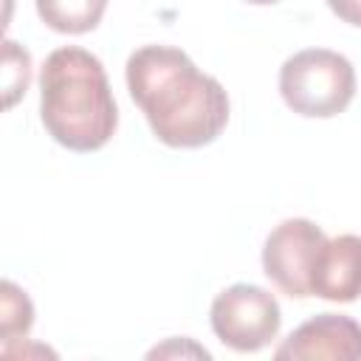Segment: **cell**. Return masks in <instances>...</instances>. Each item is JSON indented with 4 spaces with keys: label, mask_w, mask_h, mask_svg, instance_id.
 Wrapping results in <instances>:
<instances>
[{
    "label": "cell",
    "mask_w": 361,
    "mask_h": 361,
    "mask_svg": "<svg viewBox=\"0 0 361 361\" xmlns=\"http://www.w3.org/2000/svg\"><path fill=\"white\" fill-rule=\"evenodd\" d=\"M127 90L152 135L178 149L212 144L228 124L223 85L172 45H144L127 59Z\"/></svg>",
    "instance_id": "cell-1"
},
{
    "label": "cell",
    "mask_w": 361,
    "mask_h": 361,
    "mask_svg": "<svg viewBox=\"0 0 361 361\" xmlns=\"http://www.w3.org/2000/svg\"><path fill=\"white\" fill-rule=\"evenodd\" d=\"M39 118L48 135L73 152L102 149L113 138L118 110L99 56L79 45H65L45 56Z\"/></svg>",
    "instance_id": "cell-2"
},
{
    "label": "cell",
    "mask_w": 361,
    "mask_h": 361,
    "mask_svg": "<svg viewBox=\"0 0 361 361\" xmlns=\"http://www.w3.org/2000/svg\"><path fill=\"white\" fill-rule=\"evenodd\" d=\"M282 102L305 118H333L355 96V71L347 56L327 48H305L279 68Z\"/></svg>",
    "instance_id": "cell-3"
},
{
    "label": "cell",
    "mask_w": 361,
    "mask_h": 361,
    "mask_svg": "<svg viewBox=\"0 0 361 361\" xmlns=\"http://www.w3.org/2000/svg\"><path fill=\"white\" fill-rule=\"evenodd\" d=\"M212 330L214 336L237 350V353H257L268 347L282 324L279 302L259 285L237 282L217 293L212 302Z\"/></svg>",
    "instance_id": "cell-4"
},
{
    "label": "cell",
    "mask_w": 361,
    "mask_h": 361,
    "mask_svg": "<svg viewBox=\"0 0 361 361\" xmlns=\"http://www.w3.org/2000/svg\"><path fill=\"white\" fill-rule=\"evenodd\" d=\"M324 231L305 217L282 220L262 245L265 276L290 299H305L310 293V271L319 248L324 245Z\"/></svg>",
    "instance_id": "cell-5"
},
{
    "label": "cell",
    "mask_w": 361,
    "mask_h": 361,
    "mask_svg": "<svg viewBox=\"0 0 361 361\" xmlns=\"http://www.w3.org/2000/svg\"><path fill=\"white\" fill-rule=\"evenodd\" d=\"M279 361L330 358V361H361V324L341 313H319L299 324L276 350Z\"/></svg>",
    "instance_id": "cell-6"
},
{
    "label": "cell",
    "mask_w": 361,
    "mask_h": 361,
    "mask_svg": "<svg viewBox=\"0 0 361 361\" xmlns=\"http://www.w3.org/2000/svg\"><path fill=\"white\" fill-rule=\"evenodd\" d=\"M310 293L327 302H355L361 296V237L338 234L324 240L310 271Z\"/></svg>",
    "instance_id": "cell-7"
},
{
    "label": "cell",
    "mask_w": 361,
    "mask_h": 361,
    "mask_svg": "<svg viewBox=\"0 0 361 361\" xmlns=\"http://www.w3.org/2000/svg\"><path fill=\"white\" fill-rule=\"evenodd\" d=\"M39 20L59 34L93 31L107 8V0H34Z\"/></svg>",
    "instance_id": "cell-8"
},
{
    "label": "cell",
    "mask_w": 361,
    "mask_h": 361,
    "mask_svg": "<svg viewBox=\"0 0 361 361\" xmlns=\"http://www.w3.org/2000/svg\"><path fill=\"white\" fill-rule=\"evenodd\" d=\"M3 299H0V336L3 344L8 347V341L25 338L31 324H34V305L25 296L23 288H17L14 282H3Z\"/></svg>",
    "instance_id": "cell-9"
},
{
    "label": "cell",
    "mask_w": 361,
    "mask_h": 361,
    "mask_svg": "<svg viewBox=\"0 0 361 361\" xmlns=\"http://www.w3.org/2000/svg\"><path fill=\"white\" fill-rule=\"evenodd\" d=\"M31 82V56L17 42H3V87H6V107H11Z\"/></svg>",
    "instance_id": "cell-10"
},
{
    "label": "cell",
    "mask_w": 361,
    "mask_h": 361,
    "mask_svg": "<svg viewBox=\"0 0 361 361\" xmlns=\"http://www.w3.org/2000/svg\"><path fill=\"white\" fill-rule=\"evenodd\" d=\"M327 6L338 20L361 28V0H327Z\"/></svg>",
    "instance_id": "cell-11"
},
{
    "label": "cell",
    "mask_w": 361,
    "mask_h": 361,
    "mask_svg": "<svg viewBox=\"0 0 361 361\" xmlns=\"http://www.w3.org/2000/svg\"><path fill=\"white\" fill-rule=\"evenodd\" d=\"M248 3H254V6H268V3H276V0H248Z\"/></svg>",
    "instance_id": "cell-12"
}]
</instances>
